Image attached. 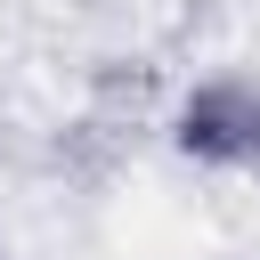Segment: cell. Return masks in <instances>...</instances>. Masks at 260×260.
<instances>
[{
	"mask_svg": "<svg viewBox=\"0 0 260 260\" xmlns=\"http://www.w3.org/2000/svg\"><path fill=\"white\" fill-rule=\"evenodd\" d=\"M171 146L203 171H260V81H195L171 114Z\"/></svg>",
	"mask_w": 260,
	"mask_h": 260,
	"instance_id": "cell-1",
	"label": "cell"
}]
</instances>
